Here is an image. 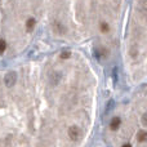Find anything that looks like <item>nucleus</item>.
I'll return each mask as SVG.
<instances>
[{"instance_id":"nucleus-8","label":"nucleus","mask_w":147,"mask_h":147,"mask_svg":"<svg viewBox=\"0 0 147 147\" xmlns=\"http://www.w3.org/2000/svg\"><path fill=\"white\" fill-rule=\"evenodd\" d=\"M141 120H142L143 124L147 125V112H146V114H143V115H142V119H141Z\"/></svg>"},{"instance_id":"nucleus-10","label":"nucleus","mask_w":147,"mask_h":147,"mask_svg":"<svg viewBox=\"0 0 147 147\" xmlns=\"http://www.w3.org/2000/svg\"><path fill=\"white\" fill-rule=\"evenodd\" d=\"M123 147H132V146H130V145H124Z\"/></svg>"},{"instance_id":"nucleus-5","label":"nucleus","mask_w":147,"mask_h":147,"mask_svg":"<svg viewBox=\"0 0 147 147\" xmlns=\"http://www.w3.org/2000/svg\"><path fill=\"white\" fill-rule=\"evenodd\" d=\"M137 138H138V141H140V142H145V141L147 140V133L145 132V130H141V132L138 133Z\"/></svg>"},{"instance_id":"nucleus-9","label":"nucleus","mask_w":147,"mask_h":147,"mask_svg":"<svg viewBox=\"0 0 147 147\" xmlns=\"http://www.w3.org/2000/svg\"><path fill=\"white\" fill-rule=\"evenodd\" d=\"M70 57V52H63V53H62V58H69Z\"/></svg>"},{"instance_id":"nucleus-7","label":"nucleus","mask_w":147,"mask_h":147,"mask_svg":"<svg viewBox=\"0 0 147 147\" xmlns=\"http://www.w3.org/2000/svg\"><path fill=\"white\" fill-rule=\"evenodd\" d=\"M101 31H102V32H109V31H110L109 25H107V23H102V25H101Z\"/></svg>"},{"instance_id":"nucleus-2","label":"nucleus","mask_w":147,"mask_h":147,"mask_svg":"<svg viewBox=\"0 0 147 147\" xmlns=\"http://www.w3.org/2000/svg\"><path fill=\"white\" fill-rule=\"evenodd\" d=\"M14 83H16V74L9 72L7 76H5V84H7V86H13Z\"/></svg>"},{"instance_id":"nucleus-3","label":"nucleus","mask_w":147,"mask_h":147,"mask_svg":"<svg viewBox=\"0 0 147 147\" xmlns=\"http://www.w3.org/2000/svg\"><path fill=\"white\" fill-rule=\"evenodd\" d=\"M120 123H121V120H120L119 117H114V119L111 120V123H110V128H111L112 130H116L117 128L120 127Z\"/></svg>"},{"instance_id":"nucleus-4","label":"nucleus","mask_w":147,"mask_h":147,"mask_svg":"<svg viewBox=\"0 0 147 147\" xmlns=\"http://www.w3.org/2000/svg\"><path fill=\"white\" fill-rule=\"evenodd\" d=\"M34 27H35V20H34V18L27 20V22H26V28H27V31H32Z\"/></svg>"},{"instance_id":"nucleus-6","label":"nucleus","mask_w":147,"mask_h":147,"mask_svg":"<svg viewBox=\"0 0 147 147\" xmlns=\"http://www.w3.org/2000/svg\"><path fill=\"white\" fill-rule=\"evenodd\" d=\"M5 48H7V44H5V41L0 39V53H4Z\"/></svg>"},{"instance_id":"nucleus-1","label":"nucleus","mask_w":147,"mask_h":147,"mask_svg":"<svg viewBox=\"0 0 147 147\" xmlns=\"http://www.w3.org/2000/svg\"><path fill=\"white\" fill-rule=\"evenodd\" d=\"M69 137L71 138L72 141H78L79 137H80V130H79L78 127H71L69 129Z\"/></svg>"}]
</instances>
